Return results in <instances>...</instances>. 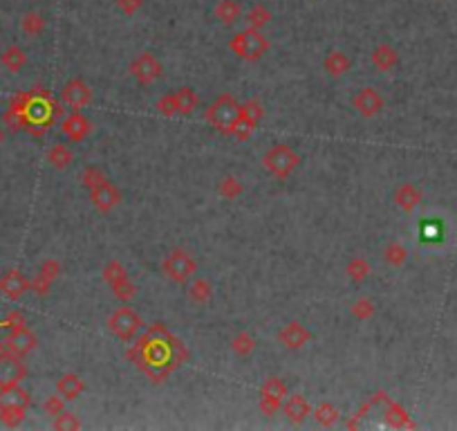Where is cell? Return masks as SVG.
<instances>
[{
  "label": "cell",
  "instance_id": "obj_1",
  "mask_svg": "<svg viewBox=\"0 0 457 431\" xmlns=\"http://www.w3.org/2000/svg\"><path fill=\"white\" fill-rule=\"evenodd\" d=\"M128 359L152 382H164L173 370L186 362L189 350L175 335L168 333L164 324H152L148 333L128 350Z\"/></svg>",
  "mask_w": 457,
  "mask_h": 431
},
{
  "label": "cell",
  "instance_id": "obj_2",
  "mask_svg": "<svg viewBox=\"0 0 457 431\" xmlns=\"http://www.w3.org/2000/svg\"><path fill=\"white\" fill-rule=\"evenodd\" d=\"M269 38H265V34L256 27H245L242 32L233 34V38L229 41V49L236 56L245 58V61H258L260 56H265L269 52Z\"/></svg>",
  "mask_w": 457,
  "mask_h": 431
},
{
  "label": "cell",
  "instance_id": "obj_3",
  "mask_svg": "<svg viewBox=\"0 0 457 431\" xmlns=\"http://www.w3.org/2000/svg\"><path fill=\"white\" fill-rule=\"evenodd\" d=\"M240 115V104L236 102V97L225 93L220 95L216 102H213L207 110H205V119L207 124H211L216 130H220L222 135H229L233 124Z\"/></svg>",
  "mask_w": 457,
  "mask_h": 431
},
{
  "label": "cell",
  "instance_id": "obj_4",
  "mask_svg": "<svg viewBox=\"0 0 457 431\" xmlns=\"http://www.w3.org/2000/svg\"><path fill=\"white\" fill-rule=\"evenodd\" d=\"M298 164H300V155L287 144L271 146L269 151L265 153V157H262V166H265L267 171L278 180H285Z\"/></svg>",
  "mask_w": 457,
  "mask_h": 431
},
{
  "label": "cell",
  "instance_id": "obj_5",
  "mask_svg": "<svg viewBox=\"0 0 457 431\" xmlns=\"http://www.w3.org/2000/svg\"><path fill=\"white\" fill-rule=\"evenodd\" d=\"M198 269L195 258H193L186 249L175 247L166 254V258L161 260V272H164L166 279L175 281V283H184L193 276V272Z\"/></svg>",
  "mask_w": 457,
  "mask_h": 431
},
{
  "label": "cell",
  "instance_id": "obj_6",
  "mask_svg": "<svg viewBox=\"0 0 457 431\" xmlns=\"http://www.w3.org/2000/svg\"><path fill=\"white\" fill-rule=\"evenodd\" d=\"M262 115H265V106H262L258 99H249V102L240 104V115L229 135L236 137L238 142H247L253 135V130H256V126L260 124Z\"/></svg>",
  "mask_w": 457,
  "mask_h": 431
},
{
  "label": "cell",
  "instance_id": "obj_7",
  "mask_svg": "<svg viewBox=\"0 0 457 431\" xmlns=\"http://www.w3.org/2000/svg\"><path fill=\"white\" fill-rule=\"evenodd\" d=\"M144 326L141 317L133 308H117L113 315L108 317V330L121 342H130Z\"/></svg>",
  "mask_w": 457,
  "mask_h": 431
},
{
  "label": "cell",
  "instance_id": "obj_8",
  "mask_svg": "<svg viewBox=\"0 0 457 431\" xmlns=\"http://www.w3.org/2000/svg\"><path fill=\"white\" fill-rule=\"evenodd\" d=\"M130 75L139 86H150L164 75V65L159 63V58L152 52H141L130 63Z\"/></svg>",
  "mask_w": 457,
  "mask_h": 431
},
{
  "label": "cell",
  "instance_id": "obj_9",
  "mask_svg": "<svg viewBox=\"0 0 457 431\" xmlns=\"http://www.w3.org/2000/svg\"><path fill=\"white\" fill-rule=\"evenodd\" d=\"M27 377V366L23 362V357H18L9 350L0 353V389L7 386H16Z\"/></svg>",
  "mask_w": 457,
  "mask_h": 431
},
{
  "label": "cell",
  "instance_id": "obj_10",
  "mask_svg": "<svg viewBox=\"0 0 457 431\" xmlns=\"http://www.w3.org/2000/svg\"><path fill=\"white\" fill-rule=\"evenodd\" d=\"M36 344H38L36 335L25 324V326H16L9 330V335L5 339V350H9V353H14L18 357H25L36 348Z\"/></svg>",
  "mask_w": 457,
  "mask_h": 431
},
{
  "label": "cell",
  "instance_id": "obj_11",
  "mask_svg": "<svg viewBox=\"0 0 457 431\" xmlns=\"http://www.w3.org/2000/svg\"><path fill=\"white\" fill-rule=\"evenodd\" d=\"M32 290V281H29L20 269H7V272L0 276V292L12 301H18L25 292Z\"/></svg>",
  "mask_w": 457,
  "mask_h": 431
},
{
  "label": "cell",
  "instance_id": "obj_12",
  "mask_svg": "<svg viewBox=\"0 0 457 431\" xmlns=\"http://www.w3.org/2000/svg\"><path fill=\"white\" fill-rule=\"evenodd\" d=\"M88 194H90V200H93V205L99 209L101 214L113 212V209L121 203L119 187L113 185V182H108V180L104 185H99L97 189H93V191H88Z\"/></svg>",
  "mask_w": 457,
  "mask_h": 431
},
{
  "label": "cell",
  "instance_id": "obj_13",
  "mask_svg": "<svg viewBox=\"0 0 457 431\" xmlns=\"http://www.w3.org/2000/svg\"><path fill=\"white\" fill-rule=\"evenodd\" d=\"M354 110H359L363 117H377L383 110V97L374 88H361L357 95L352 97Z\"/></svg>",
  "mask_w": 457,
  "mask_h": 431
},
{
  "label": "cell",
  "instance_id": "obj_14",
  "mask_svg": "<svg viewBox=\"0 0 457 431\" xmlns=\"http://www.w3.org/2000/svg\"><path fill=\"white\" fill-rule=\"evenodd\" d=\"M61 99H63V104L72 108H83L93 102V88L86 81H81V79H72L61 90Z\"/></svg>",
  "mask_w": 457,
  "mask_h": 431
},
{
  "label": "cell",
  "instance_id": "obj_15",
  "mask_svg": "<svg viewBox=\"0 0 457 431\" xmlns=\"http://www.w3.org/2000/svg\"><path fill=\"white\" fill-rule=\"evenodd\" d=\"M278 342L289 350H298L312 342V333L300 322H289L278 333Z\"/></svg>",
  "mask_w": 457,
  "mask_h": 431
},
{
  "label": "cell",
  "instance_id": "obj_16",
  "mask_svg": "<svg viewBox=\"0 0 457 431\" xmlns=\"http://www.w3.org/2000/svg\"><path fill=\"white\" fill-rule=\"evenodd\" d=\"M61 133L72 142H83V139L93 133V122L81 113H70L63 122H61Z\"/></svg>",
  "mask_w": 457,
  "mask_h": 431
},
{
  "label": "cell",
  "instance_id": "obj_17",
  "mask_svg": "<svg viewBox=\"0 0 457 431\" xmlns=\"http://www.w3.org/2000/svg\"><path fill=\"white\" fill-rule=\"evenodd\" d=\"M61 276V263L56 258H47L40 263V269L36 279L32 281V290L38 295V297H45L49 292V288H52L54 281Z\"/></svg>",
  "mask_w": 457,
  "mask_h": 431
},
{
  "label": "cell",
  "instance_id": "obj_18",
  "mask_svg": "<svg viewBox=\"0 0 457 431\" xmlns=\"http://www.w3.org/2000/svg\"><path fill=\"white\" fill-rule=\"evenodd\" d=\"M282 414H285V418L291 425H300L305 423V418L312 414V407L305 395L294 393V395H287V400L282 402Z\"/></svg>",
  "mask_w": 457,
  "mask_h": 431
},
{
  "label": "cell",
  "instance_id": "obj_19",
  "mask_svg": "<svg viewBox=\"0 0 457 431\" xmlns=\"http://www.w3.org/2000/svg\"><path fill=\"white\" fill-rule=\"evenodd\" d=\"M419 203H422V191L412 182H403L394 189V205L403 209L406 214L415 212V209L419 207Z\"/></svg>",
  "mask_w": 457,
  "mask_h": 431
},
{
  "label": "cell",
  "instance_id": "obj_20",
  "mask_svg": "<svg viewBox=\"0 0 457 431\" xmlns=\"http://www.w3.org/2000/svg\"><path fill=\"white\" fill-rule=\"evenodd\" d=\"M399 63V54L397 49L388 43H381L372 49V65L379 70V72H390L392 68H397Z\"/></svg>",
  "mask_w": 457,
  "mask_h": 431
},
{
  "label": "cell",
  "instance_id": "obj_21",
  "mask_svg": "<svg viewBox=\"0 0 457 431\" xmlns=\"http://www.w3.org/2000/svg\"><path fill=\"white\" fill-rule=\"evenodd\" d=\"M29 405H32V398H29V393H27V391L20 386V384L0 389V409H3V407L29 409Z\"/></svg>",
  "mask_w": 457,
  "mask_h": 431
},
{
  "label": "cell",
  "instance_id": "obj_22",
  "mask_svg": "<svg viewBox=\"0 0 457 431\" xmlns=\"http://www.w3.org/2000/svg\"><path fill=\"white\" fill-rule=\"evenodd\" d=\"M83 391H86V382H83V379H81L77 373H65V375L56 382V393L63 395L65 400H70V402H72V400H77L81 393H83Z\"/></svg>",
  "mask_w": 457,
  "mask_h": 431
},
{
  "label": "cell",
  "instance_id": "obj_23",
  "mask_svg": "<svg viewBox=\"0 0 457 431\" xmlns=\"http://www.w3.org/2000/svg\"><path fill=\"white\" fill-rule=\"evenodd\" d=\"M173 97H175V110L177 115H191L193 110H198L200 106V95L195 93L193 88L184 86L173 93Z\"/></svg>",
  "mask_w": 457,
  "mask_h": 431
},
{
  "label": "cell",
  "instance_id": "obj_24",
  "mask_svg": "<svg viewBox=\"0 0 457 431\" xmlns=\"http://www.w3.org/2000/svg\"><path fill=\"white\" fill-rule=\"evenodd\" d=\"M385 423L390 427H397V429H406V427H415V423L410 420V416L406 414V409L397 402H392L390 398H385Z\"/></svg>",
  "mask_w": 457,
  "mask_h": 431
},
{
  "label": "cell",
  "instance_id": "obj_25",
  "mask_svg": "<svg viewBox=\"0 0 457 431\" xmlns=\"http://www.w3.org/2000/svg\"><path fill=\"white\" fill-rule=\"evenodd\" d=\"M213 14H216V18L222 25H233L240 18L242 7L238 0H220L216 9H213Z\"/></svg>",
  "mask_w": 457,
  "mask_h": 431
},
{
  "label": "cell",
  "instance_id": "obj_26",
  "mask_svg": "<svg viewBox=\"0 0 457 431\" xmlns=\"http://www.w3.org/2000/svg\"><path fill=\"white\" fill-rule=\"evenodd\" d=\"M0 63H3L9 72H20L27 65V54L23 47L18 45H9L3 54H0Z\"/></svg>",
  "mask_w": 457,
  "mask_h": 431
},
{
  "label": "cell",
  "instance_id": "obj_27",
  "mask_svg": "<svg viewBox=\"0 0 457 431\" xmlns=\"http://www.w3.org/2000/svg\"><path fill=\"white\" fill-rule=\"evenodd\" d=\"M323 68L330 77H343L352 68V61H350V56L343 52H330L325 56Z\"/></svg>",
  "mask_w": 457,
  "mask_h": 431
},
{
  "label": "cell",
  "instance_id": "obj_28",
  "mask_svg": "<svg viewBox=\"0 0 457 431\" xmlns=\"http://www.w3.org/2000/svg\"><path fill=\"white\" fill-rule=\"evenodd\" d=\"M45 159L49 164H52L54 169H67L70 164H72V159H74V153L70 151V146H65V144H54L52 148L47 151V155H45Z\"/></svg>",
  "mask_w": 457,
  "mask_h": 431
},
{
  "label": "cell",
  "instance_id": "obj_29",
  "mask_svg": "<svg viewBox=\"0 0 457 431\" xmlns=\"http://www.w3.org/2000/svg\"><path fill=\"white\" fill-rule=\"evenodd\" d=\"M211 297H213V285H211L209 279H195L193 281V285L189 288V299L193 304L205 306V304L211 301Z\"/></svg>",
  "mask_w": 457,
  "mask_h": 431
},
{
  "label": "cell",
  "instance_id": "obj_30",
  "mask_svg": "<svg viewBox=\"0 0 457 431\" xmlns=\"http://www.w3.org/2000/svg\"><path fill=\"white\" fill-rule=\"evenodd\" d=\"M231 350L238 357H249L253 350H256V339H253L247 330H242V333H238L231 339Z\"/></svg>",
  "mask_w": 457,
  "mask_h": 431
},
{
  "label": "cell",
  "instance_id": "obj_31",
  "mask_svg": "<svg viewBox=\"0 0 457 431\" xmlns=\"http://www.w3.org/2000/svg\"><path fill=\"white\" fill-rule=\"evenodd\" d=\"M345 272H348L350 281H354V283H361V281H365L370 276L372 269H370V263L363 256H354L348 263V267H345Z\"/></svg>",
  "mask_w": 457,
  "mask_h": 431
},
{
  "label": "cell",
  "instance_id": "obj_32",
  "mask_svg": "<svg viewBox=\"0 0 457 431\" xmlns=\"http://www.w3.org/2000/svg\"><path fill=\"white\" fill-rule=\"evenodd\" d=\"M339 409L334 407L332 402H321L316 409H314V418H316V423L321 425V427H332V425H337V420H339Z\"/></svg>",
  "mask_w": 457,
  "mask_h": 431
},
{
  "label": "cell",
  "instance_id": "obj_33",
  "mask_svg": "<svg viewBox=\"0 0 457 431\" xmlns=\"http://www.w3.org/2000/svg\"><path fill=\"white\" fill-rule=\"evenodd\" d=\"M383 260L392 267H401L406 260H408V249L394 240V243H390L388 247L383 249Z\"/></svg>",
  "mask_w": 457,
  "mask_h": 431
},
{
  "label": "cell",
  "instance_id": "obj_34",
  "mask_svg": "<svg viewBox=\"0 0 457 431\" xmlns=\"http://www.w3.org/2000/svg\"><path fill=\"white\" fill-rule=\"evenodd\" d=\"M287 393H289V389H287V384L282 382L280 377H269L267 382L260 386V395L276 398V400H280V402H285V400H287Z\"/></svg>",
  "mask_w": 457,
  "mask_h": 431
},
{
  "label": "cell",
  "instance_id": "obj_35",
  "mask_svg": "<svg viewBox=\"0 0 457 431\" xmlns=\"http://www.w3.org/2000/svg\"><path fill=\"white\" fill-rule=\"evenodd\" d=\"M20 27H23V32L27 36H38L45 29V18L38 12H27L23 16V21H20Z\"/></svg>",
  "mask_w": 457,
  "mask_h": 431
},
{
  "label": "cell",
  "instance_id": "obj_36",
  "mask_svg": "<svg viewBox=\"0 0 457 431\" xmlns=\"http://www.w3.org/2000/svg\"><path fill=\"white\" fill-rule=\"evenodd\" d=\"M271 21V12L265 7V5H253L247 14V27H256V29H262L267 23Z\"/></svg>",
  "mask_w": 457,
  "mask_h": 431
},
{
  "label": "cell",
  "instance_id": "obj_37",
  "mask_svg": "<svg viewBox=\"0 0 457 431\" xmlns=\"http://www.w3.org/2000/svg\"><path fill=\"white\" fill-rule=\"evenodd\" d=\"M110 288H113V295L119 299V301H130V299H135V295H137V285L128 276L115 281Z\"/></svg>",
  "mask_w": 457,
  "mask_h": 431
},
{
  "label": "cell",
  "instance_id": "obj_38",
  "mask_svg": "<svg viewBox=\"0 0 457 431\" xmlns=\"http://www.w3.org/2000/svg\"><path fill=\"white\" fill-rule=\"evenodd\" d=\"M242 191H245V187H242L240 180L233 178V175H227L220 182V196L225 198V200H236V198L242 196Z\"/></svg>",
  "mask_w": 457,
  "mask_h": 431
},
{
  "label": "cell",
  "instance_id": "obj_39",
  "mask_svg": "<svg viewBox=\"0 0 457 431\" xmlns=\"http://www.w3.org/2000/svg\"><path fill=\"white\" fill-rule=\"evenodd\" d=\"M25 414H27V409L3 407V409H0V423H3L5 427H18L25 420Z\"/></svg>",
  "mask_w": 457,
  "mask_h": 431
},
{
  "label": "cell",
  "instance_id": "obj_40",
  "mask_svg": "<svg viewBox=\"0 0 457 431\" xmlns=\"http://www.w3.org/2000/svg\"><path fill=\"white\" fill-rule=\"evenodd\" d=\"M106 180L108 178L104 175V171L97 166H88L86 171L81 173V185H83V189H88V191H93V189H97L99 185H104Z\"/></svg>",
  "mask_w": 457,
  "mask_h": 431
},
{
  "label": "cell",
  "instance_id": "obj_41",
  "mask_svg": "<svg viewBox=\"0 0 457 431\" xmlns=\"http://www.w3.org/2000/svg\"><path fill=\"white\" fill-rule=\"evenodd\" d=\"M350 313H352L354 319H359V322H368V319L374 315V304L370 301V299L361 297V299H357V301L352 304Z\"/></svg>",
  "mask_w": 457,
  "mask_h": 431
},
{
  "label": "cell",
  "instance_id": "obj_42",
  "mask_svg": "<svg viewBox=\"0 0 457 431\" xmlns=\"http://www.w3.org/2000/svg\"><path fill=\"white\" fill-rule=\"evenodd\" d=\"M101 276H104V281L108 285H113L115 281L128 276V272H126V267L119 263V260H110V263H106L104 269H101Z\"/></svg>",
  "mask_w": 457,
  "mask_h": 431
},
{
  "label": "cell",
  "instance_id": "obj_43",
  "mask_svg": "<svg viewBox=\"0 0 457 431\" xmlns=\"http://www.w3.org/2000/svg\"><path fill=\"white\" fill-rule=\"evenodd\" d=\"M54 429L56 431H79L81 429V420L77 418V414L63 411V414L54 416Z\"/></svg>",
  "mask_w": 457,
  "mask_h": 431
},
{
  "label": "cell",
  "instance_id": "obj_44",
  "mask_svg": "<svg viewBox=\"0 0 457 431\" xmlns=\"http://www.w3.org/2000/svg\"><path fill=\"white\" fill-rule=\"evenodd\" d=\"M43 411L47 416H58V414H63L65 411V398L63 395H49V398H45V402H43Z\"/></svg>",
  "mask_w": 457,
  "mask_h": 431
},
{
  "label": "cell",
  "instance_id": "obj_45",
  "mask_svg": "<svg viewBox=\"0 0 457 431\" xmlns=\"http://www.w3.org/2000/svg\"><path fill=\"white\" fill-rule=\"evenodd\" d=\"M282 409V402L276 398H269V395H260V411L265 414L267 418H273Z\"/></svg>",
  "mask_w": 457,
  "mask_h": 431
},
{
  "label": "cell",
  "instance_id": "obj_46",
  "mask_svg": "<svg viewBox=\"0 0 457 431\" xmlns=\"http://www.w3.org/2000/svg\"><path fill=\"white\" fill-rule=\"evenodd\" d=\"M157 113H159V115H164V117L177 115V110H175V97H173V93H170V95H164V97H159V102H157Z\"/></svg>",
  "mask_w": 457,
  "mask_h": 431
},
{
  "label": "cell",
  "instance_id": "obj_47",
  "mask_svg": "<svg viewBox=\"0 0 457 431\" xmlns=\"http://www.w3.org/2000/svg\"><path fill=\"white\" fill-rule=\"evenodd\" d=\"M141 5H144V0H117V9L126 16H135Z\"/></svg>",
  "mask_w": 457,
  "mask_h": 431
},
{
  "label": "cell",
  "instance_id": "obj_48",
  "mask_svg": "<svg viewBox=\"0 0 457 431\" xmlns=\"http://www.w3.org/2000/svg\"><path fill=\"white\" fill-rule=\"evenodd\" d=\"M9 328H16V326H25V317L20 315V313H12L7 317V322H5Z\"/></svg>",
  "mask_w": 457,
  "mask_h": 431
},
{
  "label": "cell",
  "instance_id": "obj_49",
  "mask_svg": "<svg viewBox=\"0 0 457 431\" xmlns=\"http://www.w3.org/2000/svg\"><path fill=\"white\" fill-rule=\"evenodd\" d=\"M3 139H5V130L0 128V144H3Z\"/></svg>",
  "mask_w": 457,
  "mask_h": 431
},
{
  "label": "cell",
  "instance_id": "obj_50",
  "mask_svg": "<svg viewBox=\"0 0 457 431\" xmlns=\"http://www.w3.org/2000/svg\"><path fill=\"white\" fill-rule=\"evenodd\" d=\"M3 350H5V344H3V342H0V353H3Z\"/></svg>",
  "mask_w": 457,
  "mask_h": 431
}]
</instances>
